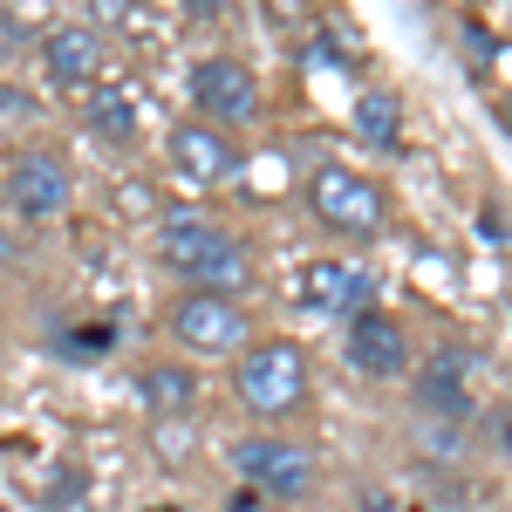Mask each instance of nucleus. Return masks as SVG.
Returning a JSON list of instances; mask_svg holds the SVG:
<instances>
[{
  "label": "nucleus",
  "mask_w": 512,
  "mask_h": 512,
  "mask_svg": "<svg viewBox=\"0 0 512 512\" xmlns=\"http://www.w3.org/2000/svg\"><path fill=\"white\" fill-rule=\"evenodd\" d=\"M164 267L198 280L205 294H226V287H246L253 280L246 246L233 233H219V226H205V219H171L164 226Z\"/></svg>",
  "instance_id": "f257e3e1"
},
{
  "label": "nucleus",
  "mask_w": 512,
  "mask_h": 512,
  "mask_svg": "<svg viewBox=\"0 0 512 512\" xmlns=\"http://www.w3.org/2000/svg\"><path fill=\"white\" fill-rule=\"evenodd\" d=\"M239 396H246V410H260V417H287V410H301V396H308V362L294 342H260V349H246L239 362Z\"/></svg>",
  "instance_id": "f03ea898"
},
{
  "label": "nucleus",
  "mask_w": 512,
  "mask_h": 512,
  "mask_svg": "<svg viewBox=\"0 0 512 512\" xmlns=\"http://www.w3.org/2000/svg\"><path fill=\"white\" fill-rule=\"evenodd\" d=\"M233 472L260 492V499H301L315 485V458L301 444H280V437H239L233 444Z\"/></svg>",
  "instance_id": "7ed1b4c3"
},
{
  "label": "nucleus",
  "mask_w": 512,
  "mask_h": 512,
  "mask_svg": "<svg viewBox=\"0 0 512 512\" xmlns=\"http://www.w3.org/2000/svg\"><path fill=\"white\" fill-rule=\"evenodd\" d=\"M308 205H315L321 226H335V233H355V239L383 226V192H376L362 171H342V164L315 171V185H308Z\"/></svg>",
  "instance_id": "20e7f679"
},
{
  "label": "nucleus",
  "mask_w": 512,
  "mask_h": 512,
  "mask_svg": "<svg viewBox=\"0 0 512 512\" xmlns=\"http://www.w3.org/2000/svg\"><path fill=\"white\" fill-rule=\"evenodd\" d=\"M178 342L198 355H233L246 349V315H239V301H226V294H185L178 301Z\"/></svg>",
  "instance_id": "39448f33"
},
{
  "label": "nucleus",
  "mask_w": 512,
  "mask_h": 512,
  "mask_svg": "<svg viewBox=\"0 0 512 512\" xmlns=\"http://www.w3.org/2000/svg\"><path fill=\"white\" fill-rule=\"evenodd\" d=\"M69 192H76L69 164L48 158V151H21V158L7 164V198H14V212H28V219L69 212Z\"/></svg>",
  "instance_id": "423d86ee"
},
{
  "label": "nucleus",
  "mask_w": 512,
  "mask_h": 512,
  "mask_svg": "<svg viewBox=\"0 0 512 512\" xmlns=\"http://www.w3.org/2000/svg\"><path fill=\"white\" fill-rule=\"evenodd\" d=\"M192 96H198V110L219 117V123H246L253 110H260V89H253V76H246V62H233V55L198 62L192 69Z\"/></svg>",
  "instance_id": "0eeeda50"
},
{
  "label": "nucleus",
  "mask_w": 512,
  "mask_h": 512,
  "mask_svg": "<svg viewBox=\"0 0 512 512\" xmlns=\"http://www.w3.org/2000/svg\"><path fill=\"white\" fill-rule=\"evenodd\" d=\"M369 294H376V274L355 267V260H308L301 267V301L321 315H362Z\"/></svg>",
  "instance_id": "6e6552de"
},
{
  "label": "nucleus",
  "mask_w": 512,
  "mask_h": 512,
  "mask_svg": "<svg viewBox=\"0 0 512 512\" xmlns=\"http://www.w3.org/2000/svg\"><path fill=\"white\" fill-rule=\"evenodd\" d=\"M171 164H178L185 185H219V178H233L239 158L212 123H178V130H171Z\"/></svg>",
  "instance_id": "1a4fd4ad"
},
{
  "label": "nucleus",
  "mask_w": 512,
  "mask_h": 512,
  "mask_svg": "<svg viewBox=\"0 0 512 512\" xmlns=\"http://www.w3.org/2000/svg\"><path fill=\"white\" fill-rule=\"evenodd\" d=\"M349 362L362 369V376H396V369L410 362V349H403V328H396L390 315H376V308L349 315Z\"/></svg>",
  "instance_id": "9d476101"
},
{
  "label": "nucleus",
  "mask_w": 512,
  "mask_h": 512,
  "mask_svg": "<svg viewBox=\"0 0 512 512\" xmlns=\"http://www.w3.org/2000/svg\"><path fill=\"white\" fill-rule=\"evenodd\" d=\"M41 62L62 89H89L96 69H103V41H96V28H55L41 41Z\"/></svg>",
  "instance_id": "9b49d317"
},
{
  "label": "nucleus",
  "mask_w": 512,
  "mask_h": 512,
  "mask_svg": "<svg viewBox=\"0 0 512 512\" xmlns=\"http://www.w3.org/2000/svg\"><path fill=\"white\" fill-rule=\"evenodd\" d=\"M349 130L369 151H396V137H403V103H396L390 89H369V96H355Z\"/></svg>",
  "instance_id": "f8f14e48"
},
{
  "label": "nucleus",
  "mask_w": 512,
  "mask_h": 512,
  "mask_svg": "<svg viewBox=\"0 0 512 512\" xmlns=\"http://www.w3.org/2000/svg\"><path fill=\"white\" fill-rule=\"evenodd\" d=\"M89 130L110 144H130L137 137V96L123 82H89Z\"/></svg>",
  "instance_id": "ddd939ff"
},
{
  "label": "nucleus",
  "mask_w": 512,
  "mask_h": 512,
  "mask_svg": "<svg viewBox=\"0 0 512 512\" xmlns=\"http://www.w3.org/2000/svg\"><path fill=\"white\" fill-rule=\"evenodd\" d=\"M137 390H144V403H151L158 417H185V410L198 403V376H192V369H178V362H151Z\"/></svg>",
  "instance_id": "4468645a"
},
{
  "label": "nucleus",
  "mask_w": 512,
  "mask_h": 512,
  "mask_svg": "<svg viewBox=\"0 0 512 512\" xmlns=\"http://www.w3.org/2000/svg\"><path fill=\"white\" fill-rule=\"evenodd\" d=\"M424 403L431 410H472V396H465V383H458V355H437L431 369H424Z\"/></svg>",
  "instance_id": "2eb2a0df"
},
{
  "label": "nucleus",
  "mask_w": 512,
  "mask_h": 512,
  "mask_svg": "<svg viewBox=\"0 0 512 512\" xmlns=\"http://www.w3.org/2000/svg\"><path fill=\"white\" fill-rule=\"evenodd\" d=\"M103 349H110V328H76V335L62 342V355H76V362H96Z\"/></svg>",
  "instance_id": "dca6fc26"
},
{
  "label": "nucleus",
  "mask_w": 512,
  "mask_h": 512,
  "mask_svg": "<svg viewBox=\"0 0 512 512\" xmlns=\"http://www.w3.org/2000/svg\"><path fill=\"white\" fill-rule=\"evenodd\" d=\"M158 451L171 458V465H178V458L192 451V431H185V424H178V431H171V424H158Z\"/></svg>",
  "instance_id": "f3484780"
},
{
  "label": "nucleus",
  "mask_w": 512,
  "mask_h": 512,
  "mask_svg": "<svg viewBox=\"0 0 512 512\" xmlns=\"http://www.w3.org/2000/svg\"><path fill=\"white\" fill-rule=\"evenodd\" d=\"M226 512H280L274 499H260V492H239V499H226Z\"/></svg>",
  "instance_id": "a211bd4d"
},
{
  "label": "nucleus",
  "mask_w": 512,
  "mask_h": 512,
  "mask_svg": "<svg viewBox=\"0 0 512 512\" xmlns=\"http://www.w3.org/2000/svg\"><path fill=\"white\" fill-rule=\"evenodd\" d=\"M96 14H103V21H117V14H130V0H96Z\"/></svg>",
  "instance_id": "6ab92c4d"
},
{
  "label": "nucleus",
  "mask_w": 512,
  "mask_h": 512,
  "mask_svg": "<svg viewBox=\"0 0 512 512\" xmlns=\"http://www.w3.org/2000/svg\"><path fill=\"white\" fill-rule=\"evenodd\" d=\"M178 7H198V14H219V0H178Z\"/></svg>",
  "instance_id": "aec40b11"
},
{
  "label": "nucleus",
  "mask_w": 512,
  "mask_h": 512,
  "mask_svg": "<svg viewBox=\"0 0 512 512\" xmlns=\"http://www.w3.org/2000/svg\"><path fill=\"white\" fill-rule=\"evenodd\" d=\"M499 117H506V123H512V96H506V103H499Z\"/></svg>",
  "instance_id": "412c9836"
}]
</instances>
